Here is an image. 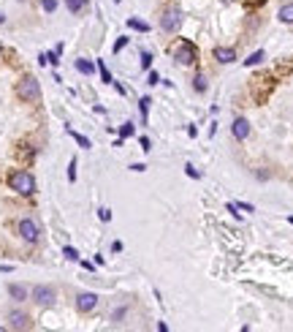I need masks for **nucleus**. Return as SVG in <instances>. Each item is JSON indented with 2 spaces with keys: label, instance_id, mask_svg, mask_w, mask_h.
<instances>
[{
  "label": "nucleus",
  "instance_id": "nucleus-11",
  "mask_svg": "<svg viewBox=\"0 0 293 332\" xmlns=\"http://www.w3.org/2000/svg\"><path fill=\"white\" fill-rule=\"evenodd\" d=\"M8 297L14 299V302H25L28 299V289L22 283H8Z\"/></svg>",
  "mask_w": 293,
  "mask_h": 332
},
{
  "label": "nucleus",
  "instance_id": "nucleus-23",
  "mask_svg": "<svg viewBox=\"0 0 293 332\" xmlns=\"http://www.w3.org/2000/svg\"><path fill=\"white\" fill-rule=\"evenodd\" d=\"M62 256H65V259H71V262H79V250H76V248H71V245H65V248H62Z\"/></svg>",
  "mask_w": 293,
  "mask_h": 332
},
{
  "label": "nucleus",
  "instance_id": "nucleus-35",
  "mask_svg": "<svg viewBox=\"0 0 293 332\" xmlns=\"http://www.w3.org/2000/svg\"><path fill=\"white\" fill-rule=\"evenodd\" d=\"M288 221H291V223H293V215H291V218H288Z\"/></svg>",
  "mask_w": 293,
  "mask_h": 332
},
{
  "label": "nucleus",
  "instance_id": "nucleus-24",
  "mask_svg": "<svg viewBox=\"0 0 293 332\" xmlns=\"http://www.w3.org/2000/svg\"><path fill=\"white\" fill-rule=\"evenodd\" d=\"M41 8L46 11V14H55V11H57V0H41Z\"/></svg>",
  "mask_w": 293,
  "mask_h": 332
},
{
  "label": "nucleus",
  "instance_id": "nucleus-8",
  "mask_svg": "<svg viewBox=\"0 0 293 332\" xmlns=\"http://www.w3.org/2000/svg\"><path fill=\"white\" fill-rule=\"evenodd\" d=\"M8 327H11V330H28V327H30V316L25 311H11V313H8Z\"/></svg>",
  "mask_w": 293,
  "mask_h": 332
},
{
  "label": "nucleus",
  "instance_id": "nucleus-21",
  "mask_svg": "<svg viewBox=\"0 0 293 332\" xmlns=\"http://www.w3.org/2000/svg\"><path fill=\"white\" fill-rule=\"evenodd\" d=\"M128 316V308H114V313H111V321H114V324H123V318Z\"/></svg>",
  "mask_w": 293,
  "mask_h": 332
},
{
  "label": "nucleus",
  "instance_id": "nucleus-2",
  "mask_svg": "<svg viewBox=\"0 0 293 332\" xmlns=\"http://www.w3.org/2000/svg\"><path fill=\"white\" fill-rule=\"evenodd\" d=\"M16 96L22 101H28V104H35V101H41V84L35 76H25L19 84H16Z\"/></svg>",
  "mask_w": 293,
  "mask_h": 332
},
{
  "label": "nucleus",
  "instance_id": "nucleus-5",
  "mask_svg": "<svg viewBox=\"0 0 293 332\" xmlns=\"http://www.w3.org/2000/svg\"><path fill=\"white\" fill-rule=\"evenodd\" d=\"M16 232H19V237H22L25 242H30V245L41 240V226H38L33 218H22L19 226H16Z\"/></svg>",
  "mask_w": 293,
  "mask_h": 332
},
{
  "label": "nucleus",
  "instance_id": "nucleus-17",
  "mask_svg": "<svg viewBox=\"0 0 293 332\" xmlns=\"http://www.w3.org/2000/svg\"><path fill=\"white\" fill-rule=\"evenodd\" d=\"M150 104H152V98H147V96L139 101V112H141V120H144V123H147V115H150Z\"/></svg>",
  "mask_w": 293,
  "mask_h": 332
},
{
  "label": "nucleus",
  "instance_id": "nucleus-30",
  "mask_svg": "<svg viewBox=\"0 0 293 332\" xmlns=\"http://www.w3.org/2000/svg\"><path fill=\"white\" fill-rule=\"evenodd\" d=\"M98 218H101V221H111V210L109 207H101V210H98Z\"/></svg>",
  "mask_w": 293,
  "mask_h": 332
},
{
  "label": "nucleus",
  "instance_id": "nucleus-18",
  "mask_svg": "<svg viewBox=\"0 0 293 332\" xmlns=\"http://www.w3.org/2000/svg\"><path fill=\"white\" fill-rule=\"evenodd\" d=\"M65 6H68L71 14H79V11H82L84 6H87V3H84V0H65Z\"/></svg>",
  "mask_w": 293,
  "mask_h": 332
},
{
  "label": "nucleus",
  "instance_id": "nucleus-34",
  "mask_svg": "<svg viewBox=\"0 0 293 332\" xmlns=\"http://www.w3.org/2000/svg\"><path fill=\"white\" fill-rule=\"evenodd\" d=\"M3 22H6V14H3V11H0V25H3Z\"/></svg>",
  "mask_w": 293,
  "mask_h": 332
},
{
  "label": "nucleus",
  "instance_id": "nucleus-13",
  "mask_svg": "<svg viewBox=\"0 0 293 332\" xmlns=\"http://www.w3.org/2000/svg\"><path fill=\"white\" fill-rule=\"evenodd\" d=\"M128 28L139 30V33H150V22H144V19H136V17H130V19H128Z\"/></svg>",
  "mask_w": 293,
  "mask_h": 332
},
{
  "label": "nucleus",
  "instance_id": "nucleus-29",
  "mask_svg": "<svg viewBox=\"0 0 293 332\" xmlns=\"http://www.w3.org/2000/svg\"><path fill=\"white\" fill-rule=\"evenodd\" d=\"M68 180L76 183V158H71V164H68Z\"/></svg>",
  "mask_w": 293,
  "mask_h": 332
},
{
  "label": "nucleus",
  "instance_id": "nucleus-12",
  "mask_svg": "<svg viewBox=\"0 0 293 332\" xmlns=\"http://www.w3.org/2000/svg\"><path fill=\"white\" fill-rule=\"evenodd\" d=\"M76 71L84 74V76H93V74H95V63H90V60H84V57H79V60H76Z\"/></svg>",
  "mask_w": 293,
  "mask_h": 332
},
{
  "label": "nucleus",
  "instance_id": "nucleus-28",
  "mask_svg": "<svg viewBox=\"0 0 293 332\" xmlns=\"http://www.w3.org/2000/svg\"><path fill=\"white\" fill-rule=\"evenodd\" d=\"M185 172L190 174L193 180H201V172H198V169H196V166H193V164H187V166H185Z\"/></svg>",
  "mask_w": 293,
  "mask_h": 332
},
{
  "label": "nucleus",
  "instance_id": "nucleus-22",
  "mask_svg": "<svg viewBox=\"0 0 293 332\" xmlns=\"http://www.w3.org/2000/svg\"><path fill=\"white\" fill-rule=\"evenodd\" d=\"M193 87H196V93H204V90H206V76H204V74H196V79H193Z\"/></svg>",
  "mask_w": 293,
  "mask_h": 332
},
{
  "label": "nucleus",
  "instance_id": "nucleus-6",
  "mask_svg": "<svg viewBox=\"0 0 293 332\" xmlns=\"http://www.w3.org/2000/svg\"><path fill=\"white\" fill-rule=\"evenodd\" d=\"M196 57H198V52H196V47H193L190 41H182L177 49H174V60H177L179 66H193Z\"/></svg>",
  "mask_w": 293,
  "mask_h": 332
},
{
  "label": "nucleus",
  "instance_id": "nucleus-3",
  "mask_svg": "<svg viewBox=\"0 0 293 332\" xmlns=\"http://www.w3.org/2000/svg\"><path fill=\"white\" fill-rule=\"evenodd\" d=\"M182 8L179 6H169L163 11V17H160V28L166 30V33H177L179 28H182Z\"/></svg>",
  "mask_w": 293,
  "mask_h": 332
},
{
  "label": "nucleus",
  "instance_id": "nucleus-27",
  "mask_svg": "<svg viewBox=\"0 0 293 332\" xmlns=\"http://www.w3.org/2000/svg\"><path fill=\"white\" fill-rule=\"evenodd\" d=\"M120 136H123V139L133 136V123H125V125H120Z\"/></svg>",
  "mask_w": 293,
  "mask_h": 332
},
{
  "label": "nucleus",
  "instance_id": "nucleus-19",
  "mask_svg": "<svg viewBox=\"0 0 293 332\" xmlns=\"http://www.w3.org/2000/svg\"><path fill=\"white\" fill-rule=\"evenodd\" d=\"M263 57H266L263 49H258V52H252V55L245 60V66H258V63H263Z\"/></svg>",
  "mask_w": 293,
  "mask_h": 332
},
{
  "label": "nucleus",
  "instance_id": "nucleus-32",
  "mask_svg": "<svg viewBox=\"0 0 293 332\" xmlns=\"http://www.w3.org/2000/svg\"><path fill=\"white\" fill-rule=\"evenodd\" d=\"M147 79H150V84H160V76H157L155 71H150V76H147Z\"/></svg>",
  "mask_w": 293,
  "mask_h": 332
},
{
  "label": "nucleus",
  "instance_id": "nucleus-1",
  "mask_svg": "<svg viewBox=\"0 0 293 332\" xmlns=\"http://www.w3.org/2000/svg\"><path fill=\"white\" fill-rule=\"evenodd\" d=\"M8 188L16 191L19 196H33L35 194V177L30 172H25V169L11 172V174H8Z\"/></svg>",
  "mask_w": 293,
  "mask_h": 332
},
{
  "label": "nucleus",
  "instance_id": "nucleus-31",
  "mask_svg": "<svg viewBox=\"0 0 293 332\" xmlns=\"http://www.w3.org/2000/svg\"><path fill=\"white\" fill-rule=\"evenodd\" d=\"M139 147H141L144 152H150V150H152V145H150V139H147V136H141V139H139Z\"/></svg>",
  "mask_w": 293,
  "mask_h": 332
},
{
  "label": "nucleus",
  "instance_id": "nucleus-16",
  "mask_svg": "<svg viewBox=\"0 0 293 332\" xmlns=\"http://www.w3.org/2000/svg\"><path fill=\"white\" fill-rule=\"evenodd\" d=\"M95 68L101 71V79H103L106 84H111V82H114V79H111V74H109V68H106V63H103V60H98V63H95Z\"/></svg>",
  "mask_w": 293,
  "mask_h": 332
},
{
  "label": "nucleus",
  "instance_id": "nucleus-15",
  "mask_svg": "<svg viewBox=\"0 0 293 332\" xmlns=\"http://www.w3.org/2000/svg\"><path fill=\"white\" fill-rule=\"evenodd\" d=\"M38 63H41V66H57V63H60V55H57V52H44L41 57H38Z\"/></svg>",
  "mask_w": 293,
  "mask_h": 332
},
{
  "label": "nucleus",
  "instance_id": "nucleus-14",
  "mask_svg": "<svg viewBox=\"0 0 293 332\" xmlns=\"http://www.w3.org/2000/svg\"><path fill=\"white\" fill-rule=\"evenodd\" d=\"M279 22H285V25H291L293 22V3H285V6L279 8Z\"/></svg>",
  "mask_w": 293,
  "mask_h": 332
},
{
  "label": "nucleus",
  "instance_id": "nucleus-26",
  "mask_svg": "<svg viewBox=\"0 0 293 332\" xmlns=\"http://www.w3.org/2000/svg\"><path fill=\"white\" fill-rule=\"evenodd\" d=\"M141 68L144 71L152 68V52H141Z\"/></svg>",
  "mask_w": 293,
  "mask_h": 332
},
{
  "label": "nucleus",
  "instance_id": "nucleus-36",
  "mask_svg": "<svg viewBox=\"0 0 293 332\" xmlns=\"http://www.w3.org/2000/svg\"><path fill=\"white\" fill-rule=\"evenodd\" d=\"M223 3H231V0H223Z\"/></svg>",
  "mask_w": 293,
  "mask_h": 332
},
{
  "label": "nucleus",
  "instance_id": "nucleus-10",
  "mask_svg": "<svg viewBox=\"0 0 293 332\" xmlns=\"http://www.w3.org/2000/svg\"><path fill=\"white\" fill-rule=\"evenodd\" d=\"M212 57L217 63H233L236 60V52H233L231 47H215L212 49Z\"/></svg>",
  "mask_w": 293,
  "mask_h": 332
},
{
  "label": "nucleus",
  "instance_id": "nucleus-9",
  "mask_svg": "<svg viewBox=\"0 0 293 332\" xmlns=\"http://www.w3.org/2000/svg\"><path fill=\"white\" fill-rule=\"evenodd\" d=\"M231 131H233V136H236L239 142H245V139L250 136V123H247L245 117H236L233 125H231Z\"/></svg>",
  "mask_w": 293,
  "mask_h": 332
},
{
  "label": "nucleus",
  "instance_id": "nucleus-33",
  "mask_svg": "<svg viewBox=\"0 0 293 332\" xmlns=\"http://www.w3.org/2000/svg\"><path fill=\"white\" fill-rule=\"evenodd\" d=\"M111 250H114V253H120V250H123V242H120V240L111 242Z\"/></svg>",
  "mask_w": 293,
  "mask_h": 332
},
{
  "label": "nucleus",
  "instance_id": "nucleus-7",
  "mask_svg": "<svg viewBox=\"0 0 293 332\" xmlns=\"http://www.w3.org/2000/svg\"><path fill=\"white\" fill-rule=\"evenodd\" d=\"M98 308V294L95 291H82L79 297H76V311L79 313H90Z\"/></svg>",
  "mask_w": 293,
  "mask_h": 332
},
{
  "label": "nucleus",
  "instance_id": "nucleus-20",
  "mask_svg": "<svg viewBox=\"0 0 293 332\" xmlns=\"http://www.w3.org/2000/svg\"><path fill=\"white\" fill-rule=\"evenodd\" d=\"M68 133H71V136L76 139V142H79V147H84V150H90V147H93V142H90L87 136H82V133H76V131H71V128H68Z\"/></svg>",
  "mask_w": 293,
  "mask_h": 332
},
{
  "label": "nucleus",
  "instance_id": "nucleus-25",
  "mask_svg": "<svg viewBox=\"0 0 293 332\" xmlns=\"http://www.w3.org/2000/svg\"><path fill=\"white\" fill-rule=\"evenodd\" d=\"M128 41H130L128 35H120V38H117V41H114V55H117V52H123V49L128 47Z\"/></svg>",
  "mask_w": 293,
  "mask_h": 332
},
{
  "label": "nucleus",
  "instance_id": "nucleus-4",
  "mask_svg": "<svg viewBox=\"0 0 293 332\" xmlns=\"http://www.w3.org/2000/svg\"><path fill=\"white\" fill-rule=\"evenodd\" d=\"M33 302L35 305H41V308H52L55 305V299H57V291H55V286H46V283H38L33 291Z\"/></svg>",
  "mask_w": 293,
  "mask_h": 332
}]
</instances>
